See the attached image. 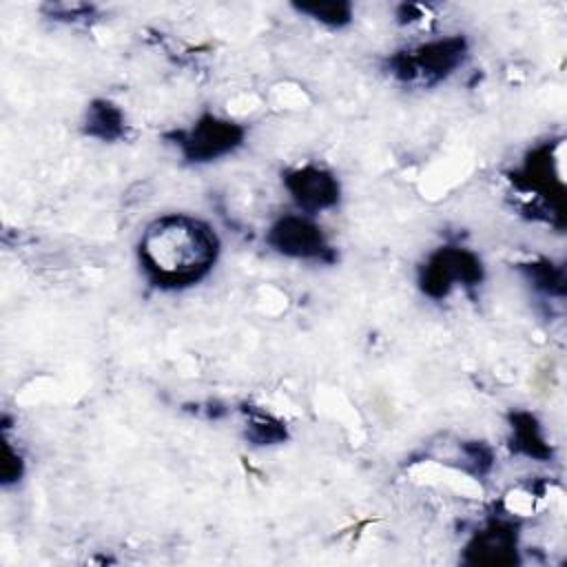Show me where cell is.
Returning a JSON list of instances; mask_svg holds the SVG:
<instances>
[{"mask_svg": "<svg viewBox=\"0 0 567 567\" xmlns=\"http://www.w3.org/2000/svg\"><path fill=\"white\" fill-rule=\"evenodd\" d=\"M525 279L547 297H563L565 295V270L563 266L551 264L549 259H538L518 266Z\"/></svg>", "mask_w": 567, "mask_h": 567, "instance_id": "8fae6325", "label": "cell"}, {"mask_svg": "<svg viewBox=\"0 0 567 567\" xmlns=\"http://www.w3.org/2000/svg\"><path fill=\"white\" fill-rule=\"evenodd\" d=\"M483 281L478 255L461 246H443L427 257L419 272L421 290L432 299L447 297L456 286L474 288Z\"/></svg>", "mask_w": 567, "mask_h": 567, "instance_id": "3957f363", "label": "cell"}, {"mask_svg": "<svg viewBox=\"0 0 567 567\" xmlns=\"http://www.w3.org/2000/svg\"><path fill=\"white\" fill-rule=\"evenodd\" d=\"M44 11L55 18V20H66V22H75V20H86L95 13V7L93 4H82V2H53V4H47Z\"/></svg>", "mask_w": 567, "mask_h": 567, "instance_id": "9a60e30c", "label": "cell"}, {"mask_svg": "<svg viewBox=\"0 0 567 567\" xmlns=\"http://www.w3.org/2000/svg\"><path fill=\"white\" fill-rule=\"evenodd\" d=\"M84 133L100 142H115L126 133L124 113L109 100H93L86 109Z\"/></svg>", "mask_w": 567, "mask_h": 567, "instance_id": "30bf717a", "label": "cell"}, {"mask_svg": "<svg viewBox=\"0 0 567 567\" xmlns=\"http://www.w3.org/2000/svg\"><path fill=\"white\" fill-rule=\"evenodd\" d=\"M463 563L507 567L518 563V532L509 520H489L465 545Z\"/></svg>", "mask_w": 567, "mask_h": 567, "instance_id": "ba28073f", "label": "cell"}, {"mask_svg": "<svg viewBox=\"0 0 567 567\" xmlns=\"http://www.w3.org/2000/svg\"><path fill=\"white\" fill-rule=\"evenodd\" d=\"M246 128L233 120L204 113L188 131H177L168 137L182 151V157L193 164H206L219 159L241 146Z\"/></svg>", "mask_w": 567, "mask_h": 567, "instance_id": "277c9868", "label": "cell"}, {"mask_svg": "<svg viewBox=\"0 0 567 567\" xmlns=\"http://www.w3.org/2000/svg\"><path fill=\"white\" fill-rule=\"evenodd\" d=\"M512 179L520 190L534 193L538 199H543L556 217H563V177L558 157L549 144L532 151Z\"/></svg>", "mask_w": 567, "mask_h": 567, "instance_id": "8992f818", "label": "cell"}, {"mask_svg": "<svg viewBox=\"0 0 567 567\" xmlns=\"http://www.w3.org/2000/svg\"><path fill=\"white\" fill-rule=\"evenodd\" d=\"M299 13L310 16L312 20L326 27H346L352 20V4L346 0H326V2H297Z\"/></svg>", "mask_w": 567, "mask_h": 567, "instance_id": "4fadbf2b", "label": "cell"}, {"mask_svg": "<svg viewBox=\"0 0 567 567\" xmlns=\"http://www.w3.org/2000/svg\"><path fill=\"white\" fill-rule=\"evenodd\" d=\"M22 472H24L22 456L11 447L9 441H4V450H2V485H11V483L20 481Z\"/></svg>", "mask_w": 567, "mask_h": 567, "instance_id": "2e32d148", "label": "cell"}, {"mask_svg": "<svg viewBox=\"0 0 567 567\" xmlns=\"http://www.w3.org/2000/svg\"><path fill=\"white\" fill-rule=\"evenodd\" d=\"M509 427H512V436H509V445L512 452L523 454L527 458L534 461H549L551 458V447L545 441L543 427L538 423V419L532 412L518 410L509 414Z\"/></svg>", "mask_w": 567, "mask_h": 567, "instance_id": "9c48e42d", "label": "cell"}, {"mask_svg": "<svg viewBox=\"0 0 567 567\" xmlns=\"http://www.w3.org/2000/svg\"><path fill=\"white\" fill-rule=\"evenodd\" d=\"M463 454H465V461H467V470L472 474H485V472H489V467L494 463L492 447L485 445L483 441L463 443Z\"/></svg>", "mask_w": 567, "mask_h": 567, "instance_id": "5bb4252c", "label": "cell"}, {"mask_svg": "<svg viewBox=\"0 0 567 567\" xmlns=\"http://www.w3.org/2000/svg\"><path fill=\"white\" fill-rule=\"evenodd\" d=\"M244 416H246V439L252 441L255 445H272L286 439V425L272 414L257 408H244Z\"/></svg>", "mask_w": 567, "mask_h": 567, "instance_id": "7c38bea8", "label": "cell"}, {"mask_svg": "<svg viewBox=\"0 0 567 567\" xmlns=\"http://www.w3.org/2000/svg\"><path fill=\"white\" fill-rule=\"evenodd\" d=\"M284 186L295 204L310 215L337 206L341 197L339 179L330 171L312 164L284 173Z\"/></svg>", "mask_w": 567, "mask_h": 567, "instance_id": "52a82bcc", "label": "cell"}, {"mask_svg": "<svg viewBox=\"0 0 567 567\" xmlns=\"http://www.w3.org/2000/svg\"><path fill=\"white\" fill-rule=\"evenodd\" d=\"M467 55V40L463 35H447L423 42L419 47L399 51L390 58V71L405 84L430 86L445 80L463 64Z\"/></svg>", "mask_w": 567, "mask_h": 567, "instance_id": "7a4b0ae2", "label": "cell"}, {"mask_svg": "<svg viewBox=\"0 0 567 567\" xmlns=\"http://www.w3.org/2000/svg\"><path fill=\"white\" fill-rule=\"evenodd\" d=\"M268 244L286 257L321 264L334 261V250L321 228L303 215H284L268 230Z\"/></svg>", "mask_w": 567, "mask_h": 567, "instance_id": "5b68a950", "label": "cell"}, {"mask_svg": "<svg viewBox=\"0 0 567 567\" xmlns=\"http://www.w3.org/2000/svg\"><path fill=\"white\" fill-rule=\"evenodd\" d=\"M137 255L153 286L182 290L210 272L219 255V239L206 221L184 213H171L146 226Z\"/></svg>", "mask_w": 567, "mask_h": 567, "instance_id": "6da1fadb", "label": "cell"}]
</instances>
